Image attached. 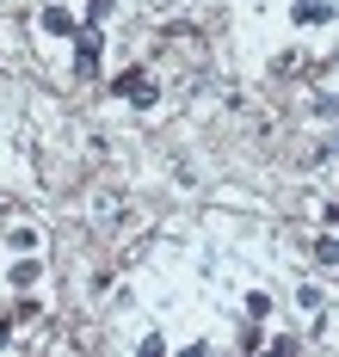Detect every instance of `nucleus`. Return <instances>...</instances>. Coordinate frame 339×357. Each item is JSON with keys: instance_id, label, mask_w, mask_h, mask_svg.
Here are the masks:
<instances>
[{"instance_id": "nucleus-9", "label": "nucleus", "mask_w": 339, "mask_h": 357, "mask_svg": "<svg viewBox=\"0 0 339 357\" xmlns=\"http://www.w3.org/2000/svg\"><path fill=\"white\" fill-rule=\"evenodd\" d=\"M112 19V0H86V25H105Z\"/></svg>"}, {"instance_id": "nucleus-1", "label": "nucleus", "mask_w": 339, "mask_h": 357, "mask_svg": "<svg viewBox=\"0 0 339 357\" xmlns=\"http://www.w3.org/2000/svg\"><path fill=\"white\" fill-rule=\"evenodd\" d=\"M112 93H117V99H130L136 111H149L154 99H160V86H154V74H149V68H136V62H130V68H123V74L112 80Z\"/></svg>"}, {"instance_id": "nucleus-3", "label": "nucleus", "mask_w": 339, "mask_h": 357, "mask_svg": "<svg viewBox=\"0 0 339 357\" xmlns=\"http://www.w3.org/2000/svg\"><path fill=\"white\" fill-rule=\"evenodd\" d=\"M43 31H50V37H75L80 19L68 13V6H43Z\"/></svg>"}, {"instance_id": "nucleus-2", "label": "nucleus", "mask_w": 339, "mask_h": 357, "mask_svg": "<svg viewBox=\"0 0 339 357\" xmlns=\"http://www.w3.org/2000/svg\"><path fill=\"white\" fill-rule=\"evenodd\" d=\"M75 74L80 80L99 74V31H75Z\"/></svg>"}, {"instance_id": "nucleus-5", "label": "nucleus", "mask_w": 339, "mask_h": 357, "mask_svg": "<svg viewBox=\"0 0 339 357\" xmlns=\"http://www.w3.org/2000/svg\"><path fill=\"white\" fill-rule=\"evenodd\" d=\"M38 278H43V259H13V284L19 289H31Z\"/></svg>"}, {"instance_id": "nucleus-8", "label": "nucleus", "mask_w": 339, "mask_h": 357, "mask_svg": "<svg viewBox=\"0 0 339 357\" xmlns=\"http://www.w3.org/2000/svg\"><path fill=\"white\" fill-rule=\"evenodd\" d=\"M315 259H321V265H339V234H321V241H315Z\"/></svg>"}, {"instance_id": "nucleus-11", "label": "nucleus", "mask_w": 339, "mask_h": 357, "mask_svg": "<svg viewBox=\"0 0 339 357\" xmlns=\"http://www.w3.org/2000/svg\"><path fill=\"white\" fill-rule=\"evenodd\" d=\"M0 314H6V302H0Z\"/></svg>"}, {"instance_id": "nucleus-7", "label": "nucleus", "mask_w": 339, "mask_h": 357, "mask_svg": "<svg viewBox=\"0 0 339 357\" xmlns=\"http://www.w3.org/2000/svg\"><path fill=\"white\" fill-rule=\"evenodd\" d=\"M247 321H253V326L271 321V296H265V289H253V296H247Z\"/></svg>"}, {"instance_id": "nucleus-6", "label": "nucleus", "mask_w": 339, "mask_h": 357, "mask_svg": "<svg viewBox=\"0 0 339 357\" xmlns=\"http://www.w3.org/2000/svg\"><path fill=\"white\" fill-rule=\"evenodd\" d=\"M38 308H43L38 296H19V302H6V314H13V326H19V321H38Z\"/></svg>"}, {"instance_id": "nucleus-4", "label": "nucleus", "mask_w": 339, "mask_h": 357, "mask_svg": "<svg viewBox=\"0 0 339 357\" xmlns=\"http://www.w3.org/2000/svg\"><path fill=\"white\" fill-rule=\"evenodd\" d=\"M327 19H339L333 0H296V25H327Z\"/></svg>"}, {"instance_id": "nucleus-10", "label": "nucleus", "mask_w": 339, "mask_h": 357, "mask_svg": "<svg viewBox=\"0 0 339 357\" xmlns=\"http://www.w3.org/2000/svg\"><path fill=\"white\" fill-rule=\"evenodd\" d=\"M321 222H327V228H339V204H327V210H321Z\"/></svg>"}]
</instances>
